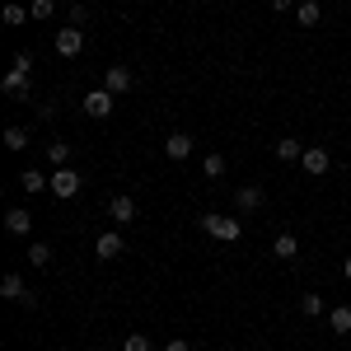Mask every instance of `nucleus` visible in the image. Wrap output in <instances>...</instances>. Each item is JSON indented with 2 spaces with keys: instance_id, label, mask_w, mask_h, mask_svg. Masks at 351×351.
<instances>
[{
  "instance_id": "obj_9",
  "label": "nucleus",
  "mask_w": 351,
  "mask_h": 351,
  "mask_svg": "<svg viewBox=\"0 0 351 351\" xmlns=\"http://www.w3.org/2000/svg\"><path fill=\"white\" fill-rule=\"evenodd\" d=\"M5 230H10L14 239H28V234H33V211H24V206H10V211H5Z\"/></svg>"
},
{
  "instance_id": "obj_2",
  "label": "nucleus",
  "mask_w": 351,
  "mask_h": 351,
  "mask_svg": "<svg viewBox=\"0 0 351 351\" xmlns=\"http://www.w3.org/2000/svg\"><path fill=\"white\" fill-rule=\"evenodd\" d=\"M197 225H202V230H206L216 243H239L243 239V220L239 216H216V211H206Z\"/></svg>"
},
{
  "instance_id": "obj_13",
  "label": "nucleus",
  "mask_w": 351,
  "mask_h": 351,
  "mask_svg": "<svg viewBox=\"0 0 351 351\" xmlns=\"http://www.w3.org/2000/svg\"><path fill=\"white\" fill-rule=\"evenodd\" d=\"M234 206H239V211H263V206H267V192L258 188V183H248V188L234 192Z\"/></svg>"
},
{
  "instance_id": "obj_30",
  "label": "nucleus",
  "mask_w": 351,
  "mask_h": 351,
  "mask_svg": "<svg viewBox=\"0 0 351 351\" xmlns=\"http://www.w3.org/2000/svg\"><path fill=\"white\" fill-rule=\"evenodd\" d=\"M342 276H347V281H351V253H347V263H342Z\"/></svg>"
},
{
  "instance_id": "obj_29",
  "label": "nucleus",
  "mask_w": 351,
  "mask_h": 351,
  "mask_svg": "<svg viewBox=\"0 0 351 351\" xmlns=\"http://www.w3.org/2000/svg\"><path fill=\"white\" fill-rule=\"evenodd\" d=\"M291 5H295V0H271V10H276V14H286Z\"/></svg>"
},
{
  "instance_id": "obj_17",
  "label": "nucleus",
  "mask_w": 351,
  "mask_h": 351,
  "mask_svg": "<svg viewBox=\"0 0 351 351\" xmlns=\"http://www.w3.org/2000/svg\"><path fill=\"white\" fill-rule=\"evenodd\" d=\"M328 328H332L337 337H347L351 332V304H332V309H328Z\"/></svg>"
},
{
  "instance_id": "obj_10",
  "label": "nucleus",
  "mask_w": 351,
  "mask_h": 351,
  "mask_svg": "<svg viewBox=\"0 0 351 351\" xmlns=\"http://www.w3.org/2000/svg\"><path fill=\"white\" fill-rule=\"evenodd\" d=\"M300 164H304V173H309V178H324V173H328V164H332V155H328V145H309Z\"/></svg>"
},
{
  "instance_id": "obj_23",
  "label": "nucleus",
  "mask_w": 351,
  "mask_h": 351,
  "mask_svg": "<svg viewBox=\"0 0 351 351\" xmlns=\"http://www.w3.org/2000/svg\"><path fill=\"white\" fill-rule=\"evenodd\" d=\"M28 14H33L38 24H47V19L56 14V0H28Z\"/></svg>"
},
{
  "instance_id": "obj_20",
  "label": "nucleus",
  "mask_w": 351,
  "mask_h": 351,
  "mask_svg": "<svg viewBox=\"0 0 351 351\" xmlns=\"http://www.w3.org/2000/svg\"><path fill=\"white\" fill-rule=\"evenodd\" d=\"M19 183H24V192H43L47 183H52V173H38V169H24V173H19Z\"/></svg>"
},
{
  "instance_id": "obj_11",
  "label": "nucleus",
  "mask_w": 351,
  "mask_h": 351,
  "mask_svg": "<svg viewBox=\"0 0 351 351\" xmlns=\"http://www.w3.org/2000/svg\"><path fill=\"white\" fill-rule=\"evenodd\" d=\"M192 150H197V141H192L188 132H173V136H169V141H164V155H169V160H173V164H183V160H188V155H192Z\"/></svg>"
},
{
  "instance_id": "obj_25",
  "label": "nucleus",
  "mask_w": 351,
  "mask_h": 351,
  "mask_svg": "<svg viewBox=\"0 0 351 351\" xmlns=\"http://www.w3.org/2000/svg\"><path fill=\"white\" fill-rule=\"evenodd\" d=\"M28 19H33V14H28L24 5H5V24H10V28H19V24H28Z\"/></svg>"
},
{
  "instance_id": "obj_21",
  "label": "nucleus",
  "mask_w": 351,
  "mask_h": 351,
  "mask_svg": "<svg viewBox=\"0 0 351 351\" xmlns=\"http://www.w3.org/2000/svg\"><path fill=\"white\" fill-rule=\"evenodd\" d=\"M202 173H206V178H225V155H220V150L202 155Z\"/></svg>"
},
{
  "instance_id": "obj_18",
  "label": "nucleus",
  "mask_w": 351,
  "mask_h": 351,
  "mask_svg": "<svg viewBox=\"0 0 351 351\" xmlns=\"http://www.w3.org/2000/svg\"><path fill=\"white\" fill-rule=\"evenodd\" d=\"M71 155H75V145H71V141H47V160H52V169H66Z\"/></svg>"
},
{
  "instance_id": "obj_27",
  "label": "nucleus",
  "mask_w": 351,
  "mask_h": 351,
  "mask_svg": "<svg viewBox=\"0 0 351 351\" xmlns=\"http://www.w3.org/2000/svg\"><path fill=\"white\" fill-rule=\"evenodd\" d=\"M84 19H89V10H84V5H71V28H80Z\"/></svg>"
},
{
  "instance_id": "obj_5",
  "label": "nucleus",
  "mask_w": 351,
  "mask_h": 351,
  "mask_svg": "<svg viewBox=\"0 0 351 351\" xmlns=\"http://www.w3.org/2000/svg\"><path fill=\"white\" fill-rule=\"evenodd\" d=\"M112 108H117V94H108V89H89V94L80 99V112H84V117H94V122L108 117Z\"/></svg>"
},
{
  "instance_id": "obj_24",
  "label": "nucleus",
  "mask_w": 351,
  "mask_h": 351,
  "mask_svg": "<svg viewBox=\"0 0 351 351\" xmlns=\"http://www.w3.org/2000/svg\"><path fill=\"white\" fill-rule=\"evenodd\" d=\"M28 263L33 267H47L52 263V243H28Z\"/></svg>"
},
{
  "instance_id": "obj_19",
  "label": "nucleus",
  "mask_w": 351,
  "mask_h": 351,
  "mask_svg": "<svg viewBox=\"0 0 351 351\" xmlns=\"http://www.w3.org/2000/svg\"><path fill=\"white\" fill-rule=\"evenodd\" d=\"M300 314H304V319H319V314H324V295H319V291H304V295H300Z\"/></svg>"
},
{
  "instance_id": "obj_14",
  "label": "nucleus",
  "mask_w": 351,
  "mask_h": 351,
  "mask_svg": "<svg viewBox=\"0 0 351 351\" xmlns=\"http://www.w3.org/2000/svg\"><path fill=\"white\" fill-rule=\"evenodd\" d=\"M271 258L295 263V258H300V239H295V234H276V239H271Z\"/></svg>"
},
{
  "instance_id": "obj_7",
  "label": "nucleus",
  "mask_w": 351,
  "mask_h": 351,
  "mask_svg": "<svg viewBox=\"0 0 351 351\" xmlns=\"http://www.w3.org/2000/svg\"><path fill=\"white\" fill-rule=\"evenodd\" d=\"M132 84H136L132 66H104V89L108 94H132Z\"/></svg>"
},
{
  "instance_id": "obj_28",
  "label": "nucleus",
  "mask_w": 351,
  "mask_h": 351,
  "mask_svg": "<svg viewBox=\"0 0 351 351\" xmlns=\"http://www.w3.org/2000/svg\"><path fill=\"white\" fill-rule=\"evenodd\" d=\"M164 351H192V347H188V342H183V337H173V342H169V347H164Z\"/></svg>"
},
{
  "instance_id": "obj_4",
  "label": "nucleus",
  "mask_w": 351,
  "mask_h": 351,
  "mask_svg": "<svg viewBox=\"0 0 351 351\" xmlns=\"http://www.w3.org/2000/svg\"><path fill=\"white\" fill-rule=\"evenodd\" d=\"M0 295L10 300V304H24V309H33V304H38V295L28 291V281L19 276V271H10V276L0 281Z\"/></svg>"
},
{
  "instance_id": "obj_8",
  "label": "nucleus",
  "mask_w": 351,
  "mask_h": 351,
  "mask_svg": "<svg viewBox=\"0 0 351 351\" xmlns=\"http://www.w3.org/2000/svg\"><path fill=\"white\" fill-rule=\"evenodd\" d=\"M94 253H99L104 263H112V258H122V253H127V239H122L117 230H104V234L94 239Z\"/></svg>"
},
{
  "instance_id": "obj_1",
  "label": "nucleus",
  "mask_w": 351,
  "mask_h": 351,
  "mask_svg": "<svg viewBox=\"0 0 351 351\" xmlns=\"http://www.w3.org/2000/svg\"><path fill=\"white\" fill-rule=\"evenodd\" d=\"M28 89H33V56L19 52L14 61H10L5 80H0V94H5V99H19V104H28Z\"/></svg>"
},
{
  "instance_id": "obj_22",
  "label": "nucleus",
  "mask_w": 351,
  "mask_h": 351,
  "mask_svg": "<svg viewBox=\"0 0 351 351\" xmlns=\"http://www.w3.org/2000/svg\"><path fill=\"white\" fill-rule=\"evenodd\" d=\"M5 150H14V155L28 150V132L24 127H5Z\"/></svg>"
},
{
  "instance_id": "obj_16",
  "label": "nucleus",
  "mask_w": 351,
  "mask_h": 351,
  "mask_svg": "<svg viewBox=\"0 0 351 351\" xmlns=\"http://www.w3.org/2000/svg\"><path fill=\"white\" fill-rule=\"evenodd\" d=\"M304 141H295V136H286V141H276V160L281 164H295V160H304Z\"/></svg>"
},
{
  "instance_id": "obj_12",
  "label": "nucleus",
  "mask_w": 351,
  "mask_h": 351,
  "mask_svg": "<svg viewBox=\"0 0 351 351\" xmlns=\"http://www.w3.org/2000/svg\"><path fill=\"white\" fill-rule=\"evenodd\" d=\"M108 220H112V225H132V220H136V202L127 197V192H117V197L108 202Z\"/></svg>"
},
{
  "instance_id": "obj_15",
  "label": "nucleus",
  "mask_w": 351,
  "mask_h": 351,
  "mask_svg": "<svg viewBox=\"0 0 351 351\" xmlns=\"http://www.w3.org/2000/svg\"><path fill=\"white\" fill-rule=\"evenodd\" d=\"M319 19H324V5H319V0H300L295 5V24L300 28H314Z\"/></svg>"
},
{
  "instance_id": "obj_6",
  "label": "nucleus",
  "mask_w": 351,
  "mask_h": 351,
  "mask_svg": "<svg viewBox=\"0 0 351 351\" xmlns=\"http://www.w3.org/2000/svg\"><path fill=\"white\" fill-rule=\"evenodd\" d=\"M52 47H56V56H66V61H75V56L84 52V28H56Z\"/></svg>"
},
{
  "instance_id": "obj_26",
  "label": "nucleus",
  "mask_w": 351,
  "mask_h": 351,
  "mask_svg": "<svg viewBox=\"0 0 351 351\" xmlns=\"http://www.w3.org/2000/svg\"><path fill=\"white\" fill-rule=\"evenodd\" d=\"M122 351H155V347H150V337H145V332H132V337L122 342Z\"/></svg>"
},
{
  "instance_id": "obj_3",
  "label": "nucleus",
  "mask_w": 351,
  "mask_h": 351,
  "mask_svg": "<svg viewBox=\"0 0 351 351\" xmlns=\"http://www.w3.org/2000/svg\"><path fill=\"white\" fill-rule=\"evenodd\" d=\"M80 188H84V178L66 164V169H52V183H47V192H52L56 202H71V197H80Z\"/></svg>"
}]
</instances>
